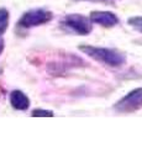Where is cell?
I'll return each mask as SVG.
<instances>
[{"mask_svg": "<svg viewBox=\"0 0 142 148\" xmlns=\"http://www.w3.org/2000/svg\"><path fill=\"white\" fill-rule=\"evenodd\" d=\"M79 49L82 52H84L86 56H89L90 58L110 67H121L126 62L125 54H122L116 49L94 47V46H84V45L79 46Z\"/></svg>", "mask_w": 142, "mask_h": 148, "instance_id": "1", "label": "cell"}, {"mask_svg": "<svg viewBox=\"0 0 142 148\" xmlns=\"http://www.w3.org/2000/svg\"><path fill=\"white\" fill-rule=\"evenodd\" d=\"M61 25L66 29L75 32L78 35H88L91 32V21L80 14H71L66 15L61 20Z\"/></svg>", "mask_w": 142, "mask_h": 148, "instance_id": "2", "label": "cell"}, {"mask_svg": "<svg viewBox=\"0 0 142 148\" xmlns=\"http://www.w3.org/2000/svg\"><path fill=\"white\" fill-rule=\"evenodd\" d=\"M142 108V88H137L121 98L114 106L117 112L129 114Z\"/></svg>", "mask_w": 142, "mask_h": 148, "instance_id": "3", "label": "cell"}, {"mask_svg": "<svg viewBox=\"0 0 142 148\" xmlns=\"http://www.w3.org/2000/svg\"><path fill=\"white\" fill-rule=\"evenodd\" d=\"M52 12L45 9H34L25 12L22 17L20 18L19 25L21 27H32V26H38V25H43L47 24L52 20Z\"/></svg>", "mask_w": 142, "mask_h": 148, "instance_id": "4", "label": "cell"}, {"mask_svg": "<svg viewBox=\"0 0 142 148\" xmlns=\"http://www.w3.org/2000/svg\"><path fill=\"white\" fill-rule=\"evenodd\" d=\"M90 21L105 27H113L119 24V18L110 11H93L90 14Z\"/></svg>", "mask_w": 142, "mask_h": 148, "instance_id": "5", "label": "cell"}, {"mask_svg": "<svg viewBox=\"0 0 142 148\" xmlns=\"http://www.w3.org/2000/svg\"><path fill=\"white\" fill-rule=\"evenodd\" d=\"M10 103L11 106L16 110H26L30 106L29 98L20 90H14L10 95Z\"/></svg>", "mask_w": 142, "mask_h": 148, "instance_id": "6", "label": "cell"}, {"mask_svg": "<svg viewBox=\"0 0 142 148\" xmlns=\"http://www.w3.org/2000/svg\"><path fill=\"white\" fill-rule=\"evenodd\" d=\"M9 25V12L6 9H0V35L6 31Z\"/></svg>", "mask_w": 142, "mask_h": 148, "instance_id": "7", "label": "cell"}, {"mask_svg": "<svg viewBox=\"0 0 142 148\" xmlns=\"http://www.w3.org/2000/svg\"><path fill=\"white\" fill-rule=\"evenodd\" d=\"M129 25H131L135 30H137L139 32L142 34V16H134L129 18Z\"/></svg>", "mask_w": 142, "mask_h": 148, "instance_id": "8", "label": "cell"}, {"mask_svg": "<svg viewBox=\"0 0 142 148\" xmlns=\"http://www.w3.org/2000/svg\"><path fill=\"white\" fill-rule=\"evenodd\" d=\"M32 116H36V117H46V116H48V117H52L53 116V112L52 111H49V110H41V109H36L32 111Z\"/></svg>", "mask_w": 142, "mask_h": 148, "instance_id": "9", "label": "cell"}, {"mask_svg": "<svg viewBox=\"0 0 142 148\" xmlns=\"http://www.w3.org/2000/svg\"><path fill=\"white\" fill-rule=\"evenodd\" d=\"M3 49H4V40L0 37V53L3 52Z\"/></svg>", "mask_w": 142, "mask_h": 148, "instance_id": "10", "label": "cell"}, {"mask_svg": "<svg viewBox=\"0 0 142 148\" xmlns=\"http://www.w3.org/2000/svg\"><path fill=\"white\" fill-rule=\"evenodd\" d=\"M93 1H110V0H93Z\"/></svg>", "mask_w": 142, "mask_h": 148, "instance_id": "11", "label": "cell"}]
</instances>
